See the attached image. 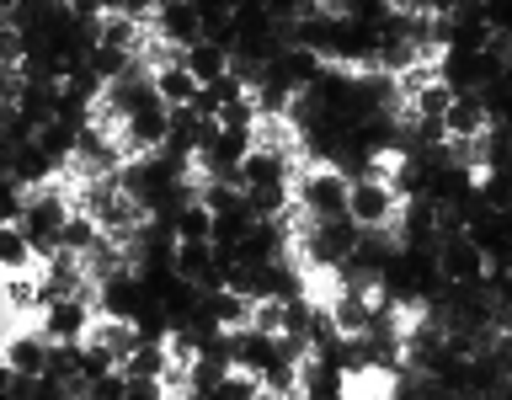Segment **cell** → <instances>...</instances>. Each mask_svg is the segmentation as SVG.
Instances as JSON below:
<instances>
[{
	"instance_id": "obj_3",
	"label": "cell",
	"mask_w": 512,
	"mask_h": 400,
	"mask_svg": "<svg viewBox=\"0 0 512 400\" xmlns=\"http://www.w3.org/2000/svg\"><path fill=\"white\" fill-rule=\"evenodd\" d=\"M400 192L384 182V176H352V192H347V214L363 224V230H395L400 219Z\"/></svg>"
},
{
	"instance_id": "obj_10",
	"label": "cell",
	"mask_w": 512,
	"mask_h": 400,
	"mask_svg": "<svg viewBox=\"0 0 512 400\" xmlns=\"http://www.w3.org/2000/svg\"><path fill=\"white\" fill-rule=\"evenodd\" d=\"M155 32H160L166 43L192 48V43H203V16H198V6H192V0H166V6L155 11Z\"/></svg>"
},
{
	"instance_id": "obj_22",
	"label": "cell",
	"mask_w": 512,
	"mask_h": 400,
	"mask_svg": "<svg viewBox=\"0 0 512 400\" xmlns=\"http://www.w3.org/2000/svg\"><path fill=\"white\" fill-rule=\"evenodd\" d=\"M454 96H459L454 86H443V80H432V86H422V91H416L406 107L416 112V118H443V112L454 107Z\"/></svg>"
},
{
	"instance_id": "obj_30",
	"label": "cell",
	"mask_w": 512,
	"mask_h": 400,
	"mask_svg": "<svg viewBox=\"0 0 512 400\" xmlns=\"http://www.w3.org/2000/svg\"><path fill=\"white\" fill-rule=\"evenodd\" d=\"M112 6H118V0H102V11H112Z\"/></svg>"
},
{
	"instance_id": "obj_5",
	"label": "cell",
	"mask_w": 512,
	"mask_h": 400,
	"mask_svg": "<svg viewBox=\"0 0 512 400\" xmlns=\"http://www.w3.org/2000/svg\"><path fill=\"white\" fill-rule=\"evenodd\" d=\"M91 320H96V288H86V294H59L43 304L38 326L54 336V342H86L91 336Z\"/></svg>"
},
{
	"instance_id": "obj_2",
	"label": "cell",
	"mask_w": 512,
	"mask_h": 400,
	"mask_svg": "<svg viewBox=\"0 0 512 400\" xmlns=\"http://www.w3.org/2000/svg\"><path fill=\"white\" fill-rule=\"evenodd\" d=\"M75 214V192H64V182L54 176V182H43V187H32V198H27V235H32V246H38L43 256L48 251H59V230H64V219Z\"/></svg>"
},
{
	"instance_id": "obj_25",
	"label": "cell",
	"mask_w": 512,
	"mask_h": 400,
	"mask_svg": "<svg viewBox=\"0 0 512 400\" xmlns=\"http://www.w3.org/2000/svg\"><path fill=\"white\" fill-rule=\"evenodd\" d=\"M251 326L267 331V336H283V326H288V304H283V299H256Z\"/></svg>"
},
{
	"instance_id": "obj_11",
	"label": "cell",
	"mask_w": 512,
	"mask_h": 400,
	"mask_svg": "<svg viewBox=\"0 0 512 400\" xmlns=\"http://www.w3.org/2000/svg\"><path fill=\"white\" fill-rule=\"evenodd\" d=\"M443 123H448V139H480V134L491 128L486 96H480V91H459V96H454V107L443 112Z\"/></svg>"
},
{
	"instance_id": "obj_24",
	"label": "cell",
	"mask_w": 512,
	"mask_h": 400,
	"mask_svg": "<svg viewBox=\"0 0 512 400\" xmlns=\"http://www.w3.org/2000/svg\"><path fill=\"white\" fill-rule=\"evenodd\" d=\"M219 123L224 128H256V123H262V107H256V96L246 91V96H235V102L219 107Z\"/></svg>"
},
{
	"instance_id": "obj_12",
	"label": "cell",
	"mask_w": 512,
	"mask_h": 400,
	"mask_svg": "<svg viewBox=\"0 0 512 400\" xmlns=\"http://www.w3.org/2000/svg\"><path fill=\"white\" fill-rule=\"evenodd\" d=\"M6 176H11V182H22V187H43V182H54V176H59V166H54V155L32 139V144H16V150L6 155Z\"/></svg>"
},
{
	"instance_id": "obj_15",
	"label": "cell",
	"mask_w": 512,
	"mask_h": 400,
	"mask_svg": "<svg viewBox=\"0 0 512 400\" xmlns=\"http://www.w3.org/2000/svg\"><path fill=\"white\" fill-rule=\"evenodd\" d=\"M155 91L166 107H192V96L203 91V80L187 70V64H166V70H155Z\"/></svg>"
},
{
	"instance_id": "obj_31",
	"label": "cell",
	"mask_w": 512,
	"mask_h": 400,
	"mask_svg": "<svg viewBox=\"0 0 512 400\" xmlns=\"http://www.w3.org/2000/svg\"><path fill=\"white\" fill-rule=\"evenodd\" d=\"M155 6H166V0H155Z\"/></svg>"
},
{
	"instance_id": "obj_20",
	"label": "cell",
	"mask_w": 512,
	"mask_h": 400,
	"mask_svg": "<svg viewBox=\"0 0 512 400\" xmlns=\"http://www.w3.org/2000/svg\"><path fill=\"white\" fill-rule=\"evenodd\" d=\"M96 240H102V224H96L86 208H75V214L64 219V230H59V246H70V251H80V256H86Z\"/></svg>"
},
{
	"instance_id": "obj_28",
	"label": "cell",
	"mask_w": 512,
	"mask_h": 400,
	"mask_svg": "<svg viewBox=\"0 0 512 400\" xmlns=\"http://www.w3.org/2000/svg\"><path fill=\"white\" fill-rule=\"evenodd\" d=\"M395 11H427V0H390Z\"/></svg>"
},
{
	"instance_id": "obj_21",
	"label": "cell",
	"mask_w": 512,
	"mask_h": 400,
	"mask_svg": "<svg viewBox=\"0 0 512 400\" xmlns=\"http://www.w3.org/2000/svg\"><path fill=\"white\" fill-rule=\"evenodd\" d=\"M176 240H214V208L203 198H192L182 214H176Z\"/></svg>"
},
{
	"instance_id": "obj_1",
	"label": "cell",
	"mask_w": 512,
	"mask_h": 400,
	"mask_svg": "<svg viewBox=\"0 0 512 400\" xmlns=\"http://www.w3.org/2000/svg\"><path fill=\"white\" fill-rule=\"evenodd\" d=\"M347 192H352V176L342 166H315V160H304V171L294 176V203L310 219L347 214Z\"/></svg>"
},
{
	"instance_id": "obj_27",
	"label": "cell",
	"mask_w": 512,
	"mask_h": 400,
	"mask_svg": "<svg viewBox=\"0 0 512 400\" xmlns=\"http://www.w3.org/2000/svg\"><path fill=\"white\" fill-rule=\"evenodd\" d=\"M459 6H464V0H427V11H432V16H454Z\"/></svg>"
},
{
	"instance_id": "obj_16",
	"label": "cell",
	"mask_w": 512,
	"mask_h": 400,
	"mask_svg": "<svg viewBox=\"0 0 512 400\" xmlns=\"http://www.w3.org/2000/svg\"><path fill=\"white\" fill-rule=\"evenodd\" d=\"M246 203L256 219H278L294 208V182H246Z\"/></svg>"
},
{
	"instance_id": "obj_6",
	"label": "cell",
	"mask_w": 512,
	"mask_h": 400,
	"mask_svg": "<svg viewBox=\"0 0 512 400\" xmlns=\"http://www.w3.org/2000/svg\"><path fill=\"white\" fill-rule=\"evenodd\" d=\"M166 139H171V107L160 102V96H150L144 107L128 112V123H123V134H118V144H123V155H128V160L155 155Z\"/></svg>"
},
{
	"instance_id": "obj_18",
	"label": "cell",
	"mask_w": 512,
	"mask_h": 400,
	"mask_svg": "<svg viewBox=\"0 0 512 400\" xmlns=\"http://www.w3.org/2000/svg\"><path fill=\"white\" fill-rule=\"evenodd\" d=\"M208 299H214V315H219V326H224V331L251 326V310H256V299H251V294H240V288H219V294H208Z\"/></svg>"
},
{
	"instance_id": "obj_29",
	"label": "cell",
	"mask_w": 512,
	"mask_h": 400,
	"mask_svg": "<svg viewBox=\"0 0 512 400\" xmlns=\"http://www.w3.org/2000/svg\"><path fill=\"white\" fill-rule=\"evenodd\" d=\"M496 86H502V91L512 96V59H507V70H502V80H496Z\"/></svg>"
},
{
	"instance_id": "obj_19",
	"label": "cell",
	"mask_w": 512,
	"mask_h": 400,
	"mask_svg": "<svg viewBox=\"0 0 512 400\" xmlns=\"http://www.w3.org/2000/svg\"><path fill=\"white\" fill-rule=\"evenodd\" d=\"M134 59H139V54H128V48H112V43H91V54H86V64L107 80V86H112L118 75L134 70Z\"/></svg>"
},
{
	"instance_id": "obj_8",
	"label": "cell",
	"mask_w": 512,
	"mask_h": 400,
	"mask_svg": "<svg viewBox=\"0 0 512 400\" xmlns=\"http://www.w3.org/2000/svg\"><path fill=\"white\" fill-rule=\"evenodd\" d=\"M438 267L448 283H486V251L470 240V230L438 235Z\"/></svg>"
},
{
	"instance_id": "obj_17",
	"label": "cell",
	"mask_w": 512,
	"mask_h": 400,
	"mask_svg": "<svg viewBox=\"0 0 512 400\" xmlns=\"http://www.w3.org/2000/svg\"><path fill=\"white\" fill-rule=\"evenodd\" d=\"M182 64H187V70H192V75L203 80V86H214L219 75H230V54H224L219 43H208V38H203V43H192Z\"/></svg>"
},
{
	"instance_id": "obj_7",
	"label": "cell",
	"mask_w": 512,
	"mask_h": 400,
	"mask_svg": "<svg viewBox=\"0 0 512 400\" xmlns=\"http://www.w3.org/2000/svg\"><path fill=\"white\" fill-rule=\"evenodd\" d=\"M155 294L144 288V278L134 267H118L96 283V315H118V320H139V310L150 304Z\"/></svg>"
},
{
	"instance_id": "obj_23",
	"label": "cell",
	"mask_w": 512,
	"mask_h": 400,
	"mask_svg": "<svg viewBox=\"0 0 512 400\" xmlns=\"http://www.w3.org/2000/svg\"><path fill=\"white\" fill-rule=\"evenodd\" d=\"M480 198H486L491 208H512V171H502V166L480 171Z\"/></svg>"
},
{
	"instance_id": "obj_9",
	"label": "cell",
	"mask_w": 512,
	"mask_h": 400,
	"mask_svg": "<svg viewBox=\"0 0 512 400\" xmlns=\"http://www.w3.org/2000/svg\"><path fill=\"white\" fill-rule=\"evenodd\" d=\"M0 299H6V320H38L43 315V267L32 272H6V283H0Z\"/></svg>"
},
{
	"instance_id": "obj_4",
	"label": "cell",
	"mask_w": 512,
	"mask_h": 400,
	"mask_svg": "<svg viewBox=\"0 0 512 400\" xmlns=\"http://www.w3.org/2000/svg\"><path fill=\"white\" fill-rule=\"evenodd\" d=\"M48 358H54V336H48L38 320H11V336H6V347H0V363L16 368V374L43 379Z\"/></svg>"
},
{
	"instance_id": "obj_14",
	"label": "cell",
	"mask_w": 512,
	"mask_h": 400,
	"mask_svg": "<svg viewBox=\"0 0 512 400\" xmlns=\"http://www.w3.org/2000/svg\"><path fill=\"white\" fill-rule=\"evenodd\" d=\"M0 267H6V272H32V267H43V251L32 246L27 224H0Z\"/></svg>"
},
{
	"instance_id": "obj_26",
	"label": "cell",
	"mask_w": 512,
	"mask_h": 400,
	"mask_svg": "<svg viewBox=\"0 0 512 400\" xmlns=\"http://www.w3.org/2000/svg\"><path fill=\"white\" fill-rule=\"evenodd\" d=\"M91 400H128V368H112L107 379H96Z\"/></svg>"
},
{
	"instance_id": "obj_13",
	"label": "cell",
	"mask_w": 512,
	"mask_h": 400,
	"mask_svg": "<svg viewBox=\"0 0 512 400\" xmlns=\"http://www.w3.org/2000/svg\"><path fill=\"white\" fill-rule=\"evenodd\" d=\"M299 384H304V395H310V400H336V395H347L352 379L336 363H326V358H315V352H310V358L299 363Z\"/></svg>"
}]
</instances>
